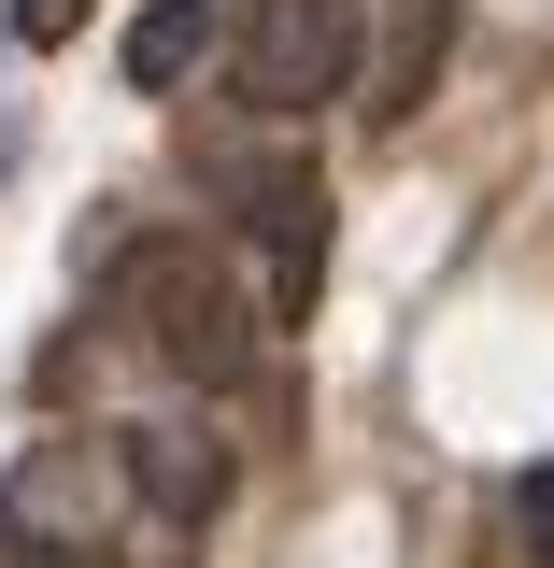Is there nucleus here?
I'll return each instance as SVG.
<instances>
[{
	"label": "nucleus",
	"instance_id": "nucleus-1",
	"mask_svg": "<svg viewBox=\"0 0 554 568\" xmlns=\"http://www.w3.org/2000/svg\"><path fill=\"white\" fill-rule=\"evenodd\" d=\"M100 327L157 342L185 384H242V369H256V298H242V271H228L213 242H185V227H157L142 256H114Z\"/></svg>",
	"mask_w": 554,
	"mask_h": 568
},
{
	"label": "nucleus",
	"instance_id": "nucleus-2",
	"mask_svg": "<svg viewBox=\"0 0 554 568\" xmlns=\"http://www.w3.org/2000/svg\"><path fill=\"white\" fill-rule=\"evenodd\" d=\"M228 85L242 114H313L355 85V0H242L228 14Z\"/></svg>",
	"mask_w": 554,
	"mask_h": 568
},
{
	"label": "nucleus",
	"instance_id": "nucleus-3",
	"mask_svg": "<svg viewBox=\"0 0 554 568\" xmlns=\"http://www.w3.org/2000/svg\"><path fill=\"white\" fill-rule=\"evenodd\" d=\"M114 469H129V511L142 526H213L228 511V426H200V413H129L114 426Z\"/></svg>",
	"mask_w": 554,
	"mask_h": 568
},
{
	"label": "nucleus",
	"instance_id": "nucleus-4",
	"mask_svg": "<svg viewBox=\"0 0 554 568\" xmlns=\"http://www.w3.org/2000/svg\"><path fill=\"white\" fill-rule=\"evenodd\" d=\"M455 58V0H355V100H370V129H399L426 85Z\"/></svg>",
	"mask_w": 554,
	"mask_h": 568
},
{
	"label": "nucleus",
	"instance_id": "nucleus-5",
	"mask_svg": "<svg viewBox=\"0 0 554 568\" xmlns=\"http://www.w3.org/2000/svg\"><path fill=\"white\" fill-rule=\"evenodd\" d=\"M114 511H129L114 440H43V455H14V540H100Z\"/></svg>",
	"mask_w": 554,
	"mask_h": 568
},
{
	"label": "nucleus",
	"instance_id": "nucleus-6",
	"mask_svg": "<svg viewBox=\"0 0 554 568\" xmlns=\"http://www.w3.org/2000/svg\"><path fill=\"white\" fill-rule=\"evenodd\" d=\"M242 227H271L256 327H299V313H313V284H328V185H313V171H271V185L242 200Z\"/></svg>",
	"mask_w": 554,
	"mask_h": 568
},
{
	"label": "nucleus",
	"instance_id": "nucleus-7",
	"mask_svg": "<svg viewBox=\"0 0 554 568\" xmlns=\"http://www.w3.org/2000/svg\"><path fill=\"white\" fill-rule=\"evenodd\" d=\"M213 43H228L213 0H142V14H129V85H185Z\"/></svg>",
	"mask_w": 554,
	"mask_h": 568
},
{
	"label": "nucleus",
	"instance_id": "nucleus-8",
	"mask_svg": "<svg viewBox=\"0 0 554 568\" xmlns=\"http://www.w3.org/2000/svg\"><path fill=\"white\" fill-rule=\"evenodd\" d=\"M512 540H526V568H554V455L512 484Z\"/></svg>",
	"mask_w": 554,
	"mask_h": 568
},
{
	"label": "nucleus",
	"instance_id": "nucleus-9",
	"mask_svg": "<svg viewBox=\"0 0 554 568\" xmlns=\"http://www.w3.org/2000/svg\"><path fill=\"white\" fill-rule=\"evenodd\" d=\"M71 29H85V0H14V43H29V58H43V43H71Z\"/></svg>",
	"mask_w": 554,
	"mask_h": 568
},
{
	"label": "nucleus",
	"instance_id": "nucleus-10",
	"mask_svg": "<svg viewBox=\"0 0 554 568\" xmlns=\"http://www.w3.org/2000/svg\"><path fill=\"white\" fill-rule=\"evenodd\" d=\"M0 568H29V540H0Z\"/></svg>",
	"mask_w": 554,
	"mask_h": 568
}]
</instances>
